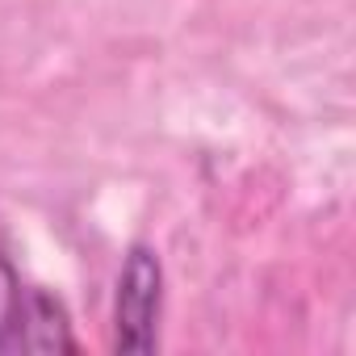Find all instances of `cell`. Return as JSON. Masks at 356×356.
Masks as SVG:
<instances>
[{"label": "cell", "instance_id": "6da1fadb", "mask_svg": "<svg viewBox=\"0 0 356 356\" xmlns=\"http://www.w3.org/2000/svg\"><path fill=\"white\" fill-rule=\"evenodd\" d=\"M67 310L55 293L26 285L0 256V352H76Z\"/></svg>", "mask_w": 356, "mask_h": 356}, {"label": "cell", "instance_id": "7a4b0ae2", "mask_svg": "<svg viewBox=\"0 0 356 356\" xmlns=\"http://www.w3.org/2000/svg\"><path fill=\"white\" fill-rule=\"evenodd\" d=\"M159 310H163V264L155 248L134 243L118 273L113 293V352L147 356L159 343Z\"/></svg>", "mask_w": 356, "mask_h": 356}]
</instances>
